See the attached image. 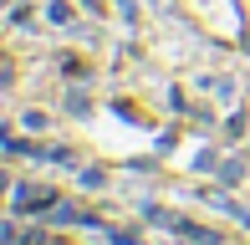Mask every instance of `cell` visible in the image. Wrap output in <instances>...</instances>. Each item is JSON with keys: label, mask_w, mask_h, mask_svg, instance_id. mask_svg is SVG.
<instances>
[{"label": "cell", "mask_w": 250, "mask_h": 245, "mask_svg": "<svg viewBox=\"0 0 250 245\" xmlns=\"http://www.w3.org/2000/svg\"><path fill=\"white\" fill-rule=\"evenodd\" d=\"M10 204L16 209H51L56 194H51V184H16L10 189Z\"/></svg>", "instance_id": "obj_1"}, {"label": "cell", "mask_w": 250, "mask_h": 245, "mask_svg": "<svg viewBox=\"0 0 250 245\" xmlns=\"http://www.w3.org/2000/svg\"><path fill=\"white\" fill-rule=\"evenodd\" d=\"M56 61H62V72H66V77H82V82H87V72H92V66L77 57V51H66V57H56Z\"/></svg>", "instance_id": "obj_2"}, {"label": "cell", "mask_w": 250, "mask_h": 245, "mask_svg": "<svg viewBox=\"0 0 250 245\" xmlns=\"http://www.w3.org/2000/svg\"><path fill=\"white\" fill-rule=\"evenodd\" d=\"M46 20H51V26H66V20H72V10H66V5H51Z\"/></svg>", "instance_id": "obj_3"}, {"label": "cell", "mask_w": 250, "mask_h": 245, "mask_svg": "<svg viewBox=\"0 0 250 245\" xmlns=\"http://www.w3.org/2000/svg\"><path fill=\"white\" fill-rule=\"evenodd\" d=\"M82 184L87 189H102V169H82Z\"/></svg>", "instance_id": "obj_4"}]
</instances>
